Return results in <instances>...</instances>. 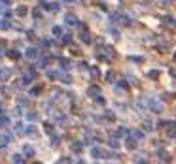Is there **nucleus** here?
Here are the masks:
<instances>
[{"label":"nucleus","mask_w":176,"mask_h":164,"mask_svg":"<svg viewBox=\"0 0 176 164\" xmlns=\"http://www.w3.org/2000/svg\"><path fill=\"white\" fill-rule=\"evenodd\" d=\"M53 34L55 36H63V28H61V27H53Z\"/></svg>","instance_id":"nucleus-33"},{"label":"nucleus","mask_w":176,"mask_h":164,"mask_svg":"<svg viewBox=\"0 0 176 164\" xmlns=\"http://www.w3.org/2000/svg\"><path fill=\"white\" fill-rule=\"evenodd\" d=\"M59 79L63 81V83H66V85H70V83H72V79L68 78V75H59Z\"/></svg>","instance_id":"nucleus-29"},{"label":"nucleus","mask_w":176,"mask_h":164,"mask_svg":"<svg viewBox=\"0 0 176 164\" xmlns=\"http://www.w3.org/2000/svg\"><path fill=\"white\" fill-rule=\"evenodd\" d=\"M81 147H84V145H81V142H74V143H72V151H76V153H80Z\"/></svg>","instance_id":"nucleus-22"},{"label":"nucleus","mask_w":176,"mask_h":164,"mask_svg":"<svg viewBox=\"0 0 176 164\" xmlns=\"http://www.w3.org/2000/svg\"><path fill=\"white\" fill-rule=\"evenodd\" d=\"M45 75H48L49 79H57V78H59L61 74H59V72H51V70H49V72H45Z\"/></svg>","instance_id":"nucleus-25"},{"label":"nucleus","mask_w":176,"mask_h":164,"mask_svg":"<svg viewBox=\"0 0 176 164\" xmlns=\"http://www.w3.org/2000/svg\"><path fill=\"white\" fill-rule=\"evenodd\" d=\"M102 51H104V55H106V57H108V59H114V49L110 47V45H106V47H104V49H102Z\"/></svg>","instance_id":"nucleus-17"},{"label":"nucleus","mask_w":176,"mask_h":164,"mask_svg":"<svg viewBox=\"0 0 176 164\" xmlns=\"http://www.w3.org/2000/svg\"><path fill=\"white\" fill-rule=\"evenodd\" d=\"M25 55H27V59H36V57H38V49H34V47H29Z\"/></svg>","instance_id":"nucleus-10"},{"label":"nucleus","mask_w":176,"mask_h":164,"mask_svg":"<svg viewBox=\"0 0 176 164\" xmlns=\"http://www.w3.org/2000/svg\"><path fill=\"white\" fill-rule=\"evenodd\" d=\"M117 87H120V89H125V91L129 89V85H127V83H125V81H123V79L120 81V83H117Z\"/></svg>","instance_id":"nucleus-36"},{"label":"nucleus","mask_w":176,"mask_h":164,"mask_svg":"<svg viewBox=\"0 0 176 164\" xmlns=\"http://www.w3.org/2000/svg\"><path fill=\"white\" fill-rule=\"evenodd\" d=\"M104 119H106V121H114V119H116V115H114L110 110H106V111H104Z\"/></svg>","instance_id":"nucleus-24"},{"label":"nucleus","mask_w":176,"mask_h":164,"mask_svg":"<svg viewBox=\"0 0 176 164\" xmlns=\"http://www.w3.org/2000/svg\"><path fill=\"white\" fill-rule=\"evenodd\" d=\"M108 145H110L112 149H117V147H120V142H117L116 138H110V140H108Z\"/></svg>","instance_id":"nucleus-18"},{"label":"nucleus","mask_w":176,"mask_h":164,"mask_svg":"<svg viewBox=\"0 0 176 164\" xmlns=\"http://www.w3.org/2000/svg\"><path fill=\"white\" fill-rule=\"evenodd\" d=\"M125 145H127V149H134V147H136V138H134V136L127 138V140H125Z\"/></svg>","instance_id":"nucleus-6"},{"label":"nucleus","mask_w":176,"mask_h":164,"mask_svg":"<svg viewBox=\"0 0 176 164\" xmlns=\"http://www.w3.org/2000/svg\"><path fill=\"white\" fill-rule=\"evenodd\" d=\"M167 2H170V0H167Z\"/></svg>","instance_id":"nucleus-44"},{"label":"nucleus","mask_w":176,"mask_h":164,"mask_svg":"<svg viewBox=\"0 0 176 164\" xmlns=\"http://www.w3.org/2000/svg\"><path fill=\"white\" fill-rule=\"evenodd\" d=\"M15 13H17L19 17H25V15L29 13V8L27 6H19V8H15Z\"/></svg>","instance_id":"nucleus-9"},{"label":"nucleus","mask_w":176,"mask_h":164,"mask_svg":"<svg viewBox=\"0 0 176 164\" xmlns=\"http://www.w3.org/2000/svg\"><path fill=\"white\" fill-rule=\"evenodd\" d=\"M10 142H12V136H10L8 132H0V147L10 145Z\"/></svg>","instance_id":"nucleus-3"},{"label":"nucleus","mask_w":176,"mask_h":164,"mask_svg":"<svg viewBox=\"0 0 176 164\" xmlns=\"http://www.w3.org/2000/svg\"><path fill=\"white\" fill-rule=\"evenodd\" d=\"M44 132H45V134H53V132H55L53 125H51V123H44Z\"/></svg>","instance_id":"nucleus-13"},{"label":"nucleus","mask_w":176,"mask_h":164,"mask_svg":"<svg viewBox=\"0 0 176 164\" xmlns=\"http://www.w3.org/2000/svg\"><path fill=\"white\" fill-rule=\"evenodd\" d=\"M40 8L45 9V12H57V9H59V4H55V2H40Z\"/></svg>","instance_id":"nucleus-1"},{"label":"nucleus","mask_w":176,"mask_h":164,"mask_svg":"<svg viewBox=\"0 0 176 164\" xmlns=\"http://www.w3.org/2000/svg\"><path fill=\"white\" fill-rule=\"evenodd\" d=\"M87 93H89L91 98H99V96H100V89H99L97 85H91L89 89H87Z\"/></svg>","instance_id":"nucleus-4"},{"label":"nucleus","mask_w":176,"mask_h":164,"mask_svg":"<svg viewBox=\"0 0 176 164\" xmlns=\"http://www.w3.org/2000/svg\"><path fill=\"white\" fill-rule=\"evenodd\" d=\"M6 78H8V72H6V70H2V72H0V79H2V81H4V79H6Z\"/></svg>","instance_id":"nucleus-38"},{"label":"nucleus","mask_w":176,"mask_h":164,"mask_svg":"<svg viewBox=\"0 0 176 164\" xmlns=\"http://www.w3.org/2000/svg\"><path fill=\"white\" fill-rule=\"evenodd\" d=\"M0 28H2V30H8V28H12V23H10V19H8V17L0 19Z\"/></svg>","instance_id":"nucleus-8"},{"label":"nucleus","mask_w":176,"mask_h":164,"mask_svg":"<svg viewBox=\"0 0 176 164\" xmlns=\"http://www.w3.org/2000/svg\"><path fill=\"white\" fill-rule=\"evenodd\" d=\"M13 130H15V132H23V123L17 121V123H15V126H13Z\"/></svg>","instance_id":"nucleus-31"},{"label":"nucleus","mask_w":176,"mask_h":164,"mask_svg":"<svg viewBox=\"0 0 176 164\" xmlns=\"http://www.w3.org/2000/svg\"><path fill=\"white\" fill-rule=\"evenodd\" d=\"M12 160L19 164V162H23L25 158H23V155H21V153H13V155H12Z\"/></svg>","instance_id":"nucleus-16"},{"label":"nucleus","mask_w":176,"mask_h":164,"mask_svg":"<svg viewBox=\"0 0 176 164\" xmlns=\"http://www.w3.org/2000/svg\"><path fill=\"white\" fill-rule=\"evenodd\" d=\"M32 17H34V19H40V17H42V13L36 9V12H32Z\"/></svg>","instance_id":"nucleus-39"},{"label":"nucleus","mask_w":176,"mask_h":164,"mask_svg":"<svg viewBox=\"0 0 176 164\" xmlns=\"http://www.w3.org/2000/svg\"><path fill=\"white\" fill-rule=\"evenodd\" d=\"M27 119H29V121H36V119H38V113H36V111H29V113H27Z\"/></svg>","instance_id":"nucleus-26"},{"label":"nucleus","mask_w":176,"mask_h":164,"mask_svg":"<svg viewBox=\"0 0 176 164\" xmlns=\"http://www.w3.org/2000/svg\"><path fill=\"white\" fill-rule=\"evenodd\" d=\"M10 4H12V0H0V8H6Z\"/></svg>","instance_id":"nucleus-35"},{"label":"nucleus","mask_w":176,"mask_h":164,"mask_svg":"<svg viewBox=\"0 0 176 164\" xmlns=\"http://www.w3.org/2000/svg\"><path fill=\"white\" fill-rule=\"evenodd\" d=\"M2 111H4V104H2V102H0V113H2Z\"/></svg>","instance_id":"nucleus-40"},{"label":"nucleus","mask_w":176,"mask_h":164,"mask_svg":"<svg viewBox=\"0 0 176 164\" xmlns=\"http://www.w3.org/2000/svg\"><path fill=\"white\" fill-rule=\"evenodd\" d=\"M8 57L15 60V59H19V57H21V53H19L17 49H10V51H8Z\"/></svg>","instance_id":"nucleus-12"},{"label":"nucleus","mask_w":176,"mask_h":164,"mask_svg":"<svg viewBox=\"0 0 176 164\" xmlns=\"http://www.w3.org/2000/svg\"><path fill=\"white\" fill-rule=\"evenodd\" d=\"M59 68H61V70H68V68H70V62H68L66 59H59Z\"/></svg>","instance_id":"nucleus-11"},{"label":"nucleus","mask_w":176,"mask_h":164,"mask_svg":"<svg viewBox=\"0 0 176 164\" xmlns=\"http://www.w3.org/2000/svg\"><path fill=\"white\" fill-rule=\"evenodd\" d=\"M106 79H108V83H116V81H114V79H116V74H114V72H108Z\"/></svg>","instance_id":"nucleus-27"},{"label":"nucleus","mask_w":176,"mask_h":164,"mask_svg":"<svg viewBox=\"0 0 176 164\" xmlns=\"http://www.w3.org/2000/svg\"><path fill=\"white\" fill-rule=\"evenodd\" d=\"M8 125H10V117L2 113V115H0V126L4 128V126H8Z\"/></svg>","instance_id":"nucleus-14"},{"label":"nucleus","mask_w":176,"mask_h":164,"mask_svg":"<svg viewBox=\"0 0 176 164\" xmlns=\"http://www.w3.org/2000/svg\"><path fill=\"white\" fill-rule=\"evenodd\" d=\"M142 128H144V130H146V132H148V130H152V128H153V126H152V125H150V123H144V125H142Z\"/></svg>","instance_id":"nucleus-37"},{"label":"nucleus","mask_w":176,"mask_h":164,"mask_svg":"<svg viewBox=\"0 0 176 164\" xmlns=\"http://www.w3.org/2000/svg\"><path fill=\"white\" fill-rule=\"evenodd\" d=\"M91 157L93 158H104V151H102L100 147H93V149H91Z\"/></svg>","instance_id":"nucleus-5"},{"label":"nucleus","mask_w":176,"mask_h":164,"mask_svg":"<svg viewBox=\"0 0 176 164\" xmlns=\"http://www.w3.org/2000/svg\"><path fill=\"white\" fill-rule=\"evenodd\" d=\"M0 55H2V49H0Z\"/></svg>","instance_id":"nucleus-41"},{"label":"nucleus","mask_w":176,"mask_h":164,"mask_svg":"<svg viewBox=\"0 0 176 164\" xmlns=\"http://www.w3.org/2000/svg\"><path fill=\"white\" fill-rule=\"evenodd\" d=\"M19 83H21V85H30V83H32V74H25L23 78L19 79Z\"/></svg>","instance_id":"nucleus-7"},{"label":"nucleus","mask_w":176,"mask_h":164,"mask_svg":"<svg viewBox=\"0 0 176 164\" xmlns=\"http://www.w3.org/2000/svg\"><path fill=\"white\" fill-rule=\"evenodd\" d=\"M59 143H61V140H59V138H51V147H57Z\"/></svg>","instance_id":"nucleus-34"},{"label":"nucleus","mask_w":176,"mask_h":164,"mask_svg":"<svg viewBox=\"0 0 176 164\" xmlns=\"http://www.w3.org/2000/svg\"><path fill=\"white\" fill-rule=\"evenodd\" d=\"M174 60H176V55H174Z\"/></svg>","instance_id":"nucleus-42"},{"label":"nucleus","mask_w":176,"mask_h":164,"mask_svg":"<svg viewBox=\"0 0 176 164\" xmlns=\"http://www.w3.org/2000/svg\"><path fill=\"white\" fill-rule=\"evenodd\" d=\"M23 153H25L27 157H32V155H34V149H32L30 145H25V147H23Z\"/></svg>","instance_id":"nucleus-19"},{"label":"nucleus","mask_w":176,"mask_h":164,"mask_svg":"<svg viewBox=\"0 0 176 164\" xmlns=\"http://www.w3.org/2000/svg\"><path fill=\"white\" fill-rule=\"evenodd\" d=\"M157 155H159V158H161V160H169V153H165L163 149L157 151Z\"/></svg>","instance_id":"nucleus-28"},{"label":"nucleus","mask_w":176,"mask_h":164,"mask_svg":"<svg viewBox=\"0 0 176 164\" xmlns=\"http://www.w3.org/2000/svg\"><path fill=\"white\" fill-rule=\"evenodd\" d=\"M40 93H42L40 87H32V89H29V96H38Z\"/></svg>","instance_id":"nucleus-15"},{"label":"nucleus","mask_w":176,"mask_h":164,"mask_svg":"<svg viewBox=\"0 0 176 164\" xmlns=\"http://www.w3.org/2000/svg\"><path fill=\"white\" fill-rule=\"evenodd\" d=\"M68 2H72V0H68Z\"/></svg>","instance_id":"nucleus-43"},{"label":"nucleus","mask_w":176,"mask_h":164,"mask_svg":"<svg viewBox=\"0 0 176 164\" xmlns=\"http://www.w3.org/2000/svg\"><path fill=\"white\" fill-rule=\"evenodd\" d=\"M65 21H66V25H70V27L80 25V21H78V17H76L74 13H65Z\"/></svg>","instance_id":"nucleus-2"},{"label":"nucleus","mask_w":176,"mask_h":164,"mask_svg":"<svg viewBox=\"0 0 176 164\" xmlns=\"http://www.w3.org/2000/svg\"><path fill=\"white\" fill-rule=\"evenodd\" d=\"M25 132H27L29 136H38V130H36V126H32V125H30V126H29V128L25 130Z\"/></svg>","instance_id":"nucleus-20"},{"label":"nucleus","mask_w":176,"mask_h":164,"mask_svg":"<svg viewBox=\"0 0 176 164\" xmlns=\"http://www.w3.org/2000/svg\"><path fill=\"white\" fill-rule=\"evenodd\" d=\"M131 136H134L136 140H142V138H144V132H142V130H131Z\"/></svg>","instance_id":"nucleus-21"},{"label":"nucleus","mask_w":176,"mask_h":164,"mask_svg":"<svg viewBox=\"0 0 176 164\" xmlns=\"http://www.w3.org/2000/svg\"><path fill=\"white\" fill-rule=\"evenodd\" d=\"M70 42H72V36L70 34H65L63 38H61V44H65V45H68Z\"/></svg>","instance_id":"nucleus-23"},{"label":"nucleus","mask_w":176,"mask_h":164,"mask_svg":"<svg viewBox=\"0 0 176 164\" xmlns=\"http://www.w3.org/2000/svg\"><path fill=\"white\" fill-rule=\"evenodd\" d=\"M76 66H78V70H87V62H84V60H80Z\"/></svg>","instance_id":"nucleus-32"},{"label":"nucleus","mask_w":176,"mask_h":164,"mask_svg":"<svg viewBox=\"0 0 176 164\" xmlns=\"http://www.w3.org/2000/svg\"><path fill=\"white\" fill-rule=\"evenodd\" d=\"M91 75H93V78H99V68H97V66H91Z\"/></svg>","instance_id":"nucleus-30"}]
</instances>
